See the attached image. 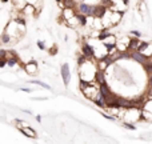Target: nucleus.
Listing matches in <instances>:
<instances>
[{
	"instance_id": "1",
	"label": "nucleus",
	"mask_w": 152,
	"mask_h": 144,
	"mask_svg": "<svg viewBox=\"0 0 152 144\" xmlns=\"http://www.w3.org/2000/svg\"><path fill=\"white\" fill-rule=\"evenodd\" d=\"M97 65L95 59H85L83 63L79 64V77L84 81H95L96 73H97Z\"/></svg>"
},
{
	"instance_id": "2",
	"label": "nucleus",
	"mask_w": 152,
	"mask_h": 144,
	"mask_svg": "<svg viewBox=\"0 0 152 144\" xmlns=\"http://www.w3.org/2000/svg\"><path fill=\"white\" fill-rule=\"evenodd\" d=\"M81 92L84 93V96H85L87 99H89L91 101H93L96 97H97L99 93H100V89H99V84H97L96 81L88 83V84L81 89Z\"/></svg>"
},
{
	"instance_id": "3",
	"label": "nucleus",
	"mask_w": 152,
	"mask_h": 144,
	"mask_svg": "<svg viewBox=\"0 0 152 144\" xmlns=\"http://www.w3.org/2000/svg\"><path fill=\"white\" fill-rule=\"evenodd\" d=\"M75 8H76L77 12L84 16H93L95 15L96 5L89 4V3H87V1H80V3H76V7Z\"/></svg>"
},
{
	"instance_id": "4",
	"label": "nucleus",
	"mask_w": 152,
	"mask_h": 144,
	"mask_svg": "<svg viewBox=\"0 0 152 144\" xmlns=\"http://www.w3.org/2000/svg\"><path fill=\"white\" fill-rule=\"evenodd\" d=\"M60 76L63 80L64 87H68L69 83H71V67L68 63H63L60 68Z\"/></svg>"
},
{
	"instance_id": "5",
	"label": "nucleus",
	"mask_w": 152,
	"mask_h": 144,
	"mask_svg": "<svg viewBox=\"0 0 152 144\" xmlns=\"http://www.w3.org/2000/svg\"><path fill=\"white\" fill-rule=\"evenodd\" d=\"M23 69L27 75H31V76H36L39 73V64L35 60H28L27 63L23 64Z\"/></svg>"
},
{
	"instance_id": "6",
	"label": "nucleus",
	"mask_w": 152,
	"mask_h": 144,
	"mask_svg": "<svg viewBox=\"0 0 152 144\" xmlns=\"http://www.w3.org/2000/svg\"><path fill=\"white\" fill-rule=\"evenodd\" d=\"M19 131L23 133L25 137H31V139H36L37 137V133L33 128H31V125H16Z\"/></svg>"
},
{
	"instance_id": "7",
	"label": "nucleus",
	"mask_w": 152,
	"mask_h": 144,
	"mask_svg": "<svg viewBox=\"0 0 152 144\" xmlns=\"http://www.w3.org/2000/svg\"><path fill=\"white\" fill-rule=\"evenodd\" d=\"M137 51H140L147 59L152 57V43L151 41H141Z\"/></svg>"
},
{
	"instance_id": "8",
	"label": "nucleus",
	"mask_w": 152,
	"mask_h": 144,
	"mask_svg": "<svg viewBox=\"0 0 152 144\" xmlns=\"http://www.w3.org/2000/svg\"><path fill=\"white\" fill-rule=\"evenodd\" d=\"M109 17H111V24H112V27H115V25H117V24L121 23L123 17H124V12H120V11H112V9H111Z\"/></svg>"
},
{
	"instance_id": "9",
	"label": "nucleus",
	"mask_w": 152,
	"mask_h": 144,
	"mask_svg": "<svg viewBox=\"0 0 152 144\" xmlns=\"http://www.w3.org/2000/svg\"><path fill=\"white\" fill-rule=\"evenodd\" d=\"M21 13H23L24 17H29V16H36L37 11L36 7L33 4H25L23 8H21Z\"/></svg>"
},
{
	"instance_id": "10",
	"label": "nucleus",
	"mask_w": 152,
	"mask_h": 144,
	"mask_svg": "<svg viewBox=\"0 0 152 144\" xmlns=\"http://www.w3.org/2000/svg\"><path fill=\"white\" fill-rule=\"evenodd\" d=\"M81 53L85 56L87 59H95L93 57V48L92 45L88 43V40H85L81 45Z\"/></svg>"
},
{
	"instance_id": "11",
	"label": "nucleus",
	"mask_w": 152,
	"mask_h": 144,
	"mask_svg": "<svg viewBox=\"0 0 152 144\" xmlns=\"http://www.w3.org/2000/svg\"><path fill=\"white\" fill-rule=\"evenodd\" d=\"M101 41H103L104 45H107V47H112V45H116V41H117V37L115 36L112 32H109L108 35H105V36L103 37V39H100Z\"/></svg>"
},
{
	"instance_id": "12",
	"label": "nucleus",
	"mask_w": 152,
	"mask_h": 144,
	"mask_svg": "<svg viewBox=\"0 0 152 144\" xmlns=\"http://www.w3.org/2000/svg\"><path fill=\"white\" fill-rule=\"evenodd\" d=\"M11 1H12V4H13V8L21 11V8H23L25 4H33L35 5L39 0H11Z\"/></svg>"
},
{
	"instance_id": "13",
	"label": "nucleus",
	"mask_w": 152,
	"mask_h": 144,
	"mask_svg": "<svg viewBox=\"0 0 152 144\" xmlns=\"http://www.w3.org/2000/svg\"><path fill=\"white\" fill-rule=\"evenodd\" d=\"M0 43H1V44H12V43H16V40L12 39V36L4 31L1 33V36H0Z\"/></svg>"
},
{
	"instance_id": "14",
	"label": "nucleus",
	"mask_w": 152,
	"mask_h": 144,
	"mask_svg": "<svg viewBox=\"0 0 152 144\" xmlns=\"http://www.w3.org/2000/svg\"><path fill=\"white\" fill-rule=\"evenodd\" d=\"M27 83H29V84H36V85H39V87H43V88H44V89H48V91H51V89H52L49 84H47V83L41 81V80L31 79V80H28V81H27Z\"/></svg>"
},
{
	"instance_id": "15",
	"label": "nucleus",
	"mask_w": 152,
	"mask_h": 144,
	"mask_svg": "<svg viewBox=\"0 0 152 144\" xmlns=\"http://www.w3.org/2000/svg\"><path fill=\"white\" fill-rule=\"evenodd\" d=\"M123 127L125 129H129V131H136L137 127L135 125V123H128V121H123Z\"/></svg>"
},
{
	"instance_id": "16",
	"label": "nucleus",
	"mask_w": 152,
	"mask_h": 144,
	"mask_svg": "<svg viewBox=\"0 0 152 144\" xmlns=\"http://www.w3.org/2000/svg\"><path fill=\"white\" fill-rule=\"evenodd\" d=\"M36 45H37V48H39L40 51H45V49H47L44 40H37V41H36Z\"/></svg>"
},
{
	"instance_id": "17",
	"label": "nucleus",
	"mask_w": 152,
	"mask_h": 144,
	"mask_svg": "<svg viewBox=\"0 0 152 144\" xmlns=\"http://www.w3.org/2000/svg\"><path fill=\"white\" fill-rule=\"evenodd\" d=\"M48 53H49L51 56H55L56 53H57V45H56V44H53L52 47H51L49 49H48Z\"/></svg>"
},
{
	"instance_id": "18",
	"label": "nucleus",
	"mask_w": 152,
	"mask_h": 144,
	"mask_svg": "<svg viewBox=\"0 0 152 144\" xmlns=\"http://www.w3.org/2000/svg\"><path fill=\"white\" fill-rule=\"evenodd\" d=\"M129 35H131V36H135V37H141V36H143V33H141L140 31H137V29H131Z\"/></svg>"
},
{
	"instance_id": "19",
	"label": "nucleus",
	"mask_w": 152,
	"mask_h": 144,
	"mask_svg": "<svg viewBox=\"0 0 152 144\" xmlns=\"http://www.w3.org/2000/svg\"><path fill=\"white\" fill-rule=\"evenodd\" d=\"M20 91H23V92H27V93H31V88H28V87H21Z\"/></svg>"
},
{
	"instance_id": "20",
	"label": "nucleus",
	"mask_w": 152,
	"mask_h": 144,
	"mask_svg": "<svg viewBox=\"0 0 152 144\" xmlns=\"http://www.w3.org/2000/svg\"><path fill=\"white\" fill-rule=\"evenodd\" d=\"M35 120H36L37 123H41V115H36V116H35Z\"/></svg>"
},
{
	"instance_id": "21",
	"label": "nucleus",
	"mask_w": 152,
	"mask_h": 144,
	"mask_svg": "<svg viewBox=\"0 0 152 144\" xmlns=\"http://www.w3.org/2000/svg\"><path fill=\"white\" fill-rule=\"evenodd\" d=\"M21 111H23V112H25V113H32V112L29 111V109H21Z\"/></svg>"
},
{
	"instance_id": "22",
	"label": "nucleus",
	"mask_w": 152,
	"mask_h": 144,
	"mask_svg": "<svg viewBox=\"0 0 152 144\" xmlns=\"http://www.w3.org/2000/svg\"><path fill=\"white\" fill-rule=\"evenodd\" d=\"M64 41H68V35H64Z\"/></svg>"
},
{
	"instance_id": "23",
	"label": "nucleus",
	"mask_w": 152,
	"mask_h": 144,
	"mask_svg": "<svg viewBox=\"0 0 152 144\" xmlns=\"http://www.w3.org/2000/svg\"><path fill=\"white\" fill-rule=\"evenodd\" d=\"M11 0H1V3H9Z\"/></svg>"
},
{
	"instance_id": "24",
	"label": "nucleus",
	"mask_w": 152,
	"mask_h": 144,
	"mask_svg": "<svg viewBox=\"0 0 152 144\" xmlns=\"http://www.w3.org/2000/svg\"><path fill=\"white\" fill-rule=\"evenodd\" d=\"M124 3L125 4H129V0H124Z\"/></svg>"
},
{
	"instance_id": "25",
	"label": "nucleus",
	"mask_w": 152,
	"mask_h": 144,
	"mask_svg": "<svg viewBox=\"0 0 152 144\" xmlns=\"http://www.w3.org/2000/svg\"><path fill=\"white\" fill-rule=\"evenodd\" d=\"M140 1H144V0H140Z\"/></svg>"
},
{
	"instance_id": "26",
	"label": "nucleus",
	"mask_w": 152,
	"mask_h": 144,
	"mask_svg": "<svg viewBox=\"0 0 152 144\" xmlns=\"http://www.w3.org/2000/svg\"><path fill=\"white\" fill-rule=\"evenodd\" d=\"M56 1H57V0H56Z\"/></svg>"
}]
</instances>
